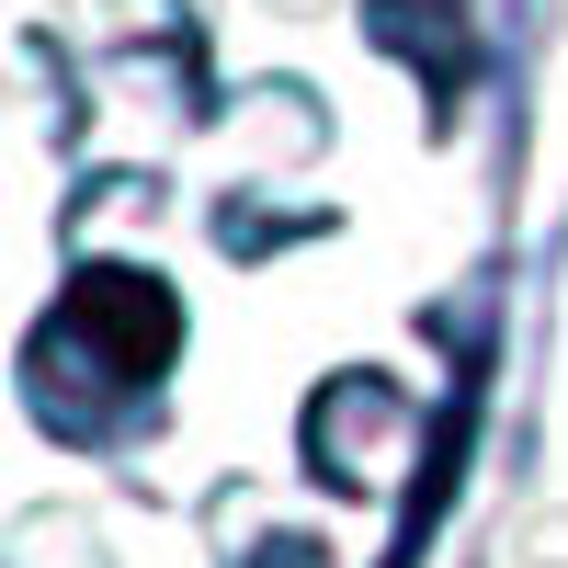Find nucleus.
Here are the masks:
<instances>
[{"label":"nucleus","mask_w":568,"mask_h":568,"mask_svg":"<svg viewBox=\"0 0 568 568\" xmlns=\"http://www.w3.org/2000/svg\"><path fill=\"white\" fill-rule=\"evenodd\" d=\"M171 353H182V307H171V284L114 262V273H80L69 296L45 307L23 387H34V409L58 420V433H103L125 398H149L160 375H171Z\"/></svg>","instance_id":"f257e3e1"}]
</instances>
